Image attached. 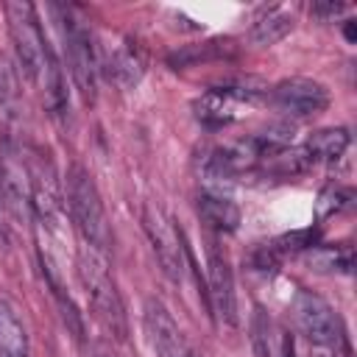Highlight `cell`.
Masks as SVG:
<instances>
[{
  "mask_svg": "<svg viewBox=\"0 0 357 357\" xmlns=\"http://www.w3.org/2000/svg\"><path fill=\"white\" fill-rule=\"evenodd\" d=\"M67 206H70L75 229L84 237V245L106 254L112 245L109 218H106V209H103V201H100V192L92 176L81 165H73L67 173Z\"/></svg>",
  "mask_w": 357,
  "mask_h": 357,
  "instance_id": "cell-1",
  "label": "cell"
},
{
  "mask_svg": "<svg viewBox=\"0 0 357 357\" xmlns=\"http://www.w3.org/2000/svg\"><path fill=\"white\" fill-rule=\"evenodd\" d=\"M78 273L86 287L95 318L106 326V332H112L117 340H123L128 335V324H126V310H123L120 293L114 287V279L109 276L106 257L100 251L84 245L78 254Z\"/></svg>",
  "mask_w": 357,
  "mask_h": 357,
  "instance_id": "cell-2",
  "label": "cell"
},
{
  "mask_svg": "<svg viewBox=\"0 0 357 357\" xmlns=\"http://www.w3.org/2000/svg\"><path fill=\"white\" fill-rule=\"evenodd\" d=\"M56 14H59V28H61L67 64H70L75 89L81 92V98L86 103H95V98H98V56H95L92 36L86 31L84 20L73 8L56 6Z\"/></svg>",
  "mask_w": 357,
  "mask_h": 357,
  "instance_id": "cell-3",
  "label": "cell"
},
{
  "mask_svg": "<svg viewBox=\"0 0 357 357\" xmlns=\"http://www.w3.org/2000/svg\"><path fill=\"white\" fill-rule=\"evenodd\" d=\"M6 20H8V33L14 42V53H17L22 75L31 84H42L45 56H47L50 45L42 36L36 8L31 3H6Z\"/></svg>",
  "mask_w": 357,
  "mask_h": 357,
  "instance_id": "cell-4",
  "label": "cell"
},
{
  "mask_svg": "<svg viewBox=\"0 0 357 357\" xmlns=\"http://www.w3.org/2000/svg\"><path fill=\"white\" fill-rule=\"evenodd\" d=\"M142 226H145V234L151 240V248H153L165 276L170 282H181V273H184V240L181 237H184V231L173 229L159 206H145Z\"/></svg>",
  "mask_w": 357,
  "mask_h": 357,
  "instance_id": "cell-5",
  "label": "cell"
},
{
  "mask_svg": "<svg viewBox=\"0 0 357 357\" xmlns=\"http://www.w3.org/2000/svg\"><path fill=\"white\" fill-rule=\"evenodd\" d=\"M293 318L298 332L312 343V346H332L340 335V324L335 310L315 296L312 290H298L293 298Z\"/></svg>",
  "mask_w": 357,
  "mask_h": 357,
  "instance_id": "cell-6",
  "label": "cell"
},
{
  "mask_svg": "<svg viewBox=\"0 0 357 357\" xmlns=\"http://www.w3.org/2000/svg\"><path fill=\"white\" fill-rule=\"evenodd\" d=\"M271 100L276 109L293 114V117H310L321 114L329 106V89L321 81L312 78H284L271 89Z\"/></svg>",
  "mask_w": 357,
  "mask_h": 357,
  "instance_id": "cell-7",
  "label": "cell"
},
{
  "mask_svg": "<svg viewBox=\"0 0 357 357\" xmlns=\"http://www.w3.org/2000/svg\"><path fill=\"white\" fill-rule=\"evenodd\" d=\"M206 273H209V312H215L229 326H237V293H234V276L229 268L226 254L218 248V243L206 245Z\"/></svg>",
  "mask_w": 357,
  "mask_h": 357,
  "instance_id": "cell-8",
  "label": "cell"
},
{
  "mask_svg": "<svg viewBox=\"0 0 357 357\" xmlns=\"http://www.w3.org/2000/svg\"><path fill=\"white\" fill-rule=\"evenodd\" d=\"M142 321H145L148 343H151L156 357H192V351H190L178 324L173 321L170 310L159 298H148L145 301Z\"/></svg>",
  "mask_w": 357,
  "mask_h": 357,
  "instance_id": "cell-9",
  "label": "cell"
},
{
  "mask_svg": "<svg viewBox=\"0 0 357 357\" xmlns=\"http://www.w3.org/2000/svg\"><path fill=\"white\" fill-rule=\"evenodd\" d=\"M0 195L14 218H25L31 209V170L11 142L0 148Z\"/></svg>",
  "mask_w": 357,
  "mask_h": 357,
  "instance_id": "cell-10",
  "label": "cell"
},
{
  "mask_svg": "<svg viewBox=\"0 0 357 357\" xmlns=\"http://www.w3.org/2000/svg\"><path fill=\"white\" fill-rule=\"evenodd\" d=\"M31 209L42 226H47L53 231L59 229V223H61V190H59V181H56L50 162H42V159H36L31 167Z\"/></svg>",
  "mask_w": 357,
  "mask_h": 357,
  "instance_id": "cell-11",
  "label": "cell"
},
{
  "mask_svg": "<svg viewBox=\"0 0 357 357\" xmlns=\"http://www.w3.org/2000/svg\"><path fill=\"white\" fill-rule=\"evenodd\" d=\"M103 70H106V78L112 84H117L120 89H131L139 84V78L145 73V59L131 39H120L117 45L106 47Z\"/></svg>",
  "mask_w": 357,
  "mask_h": 357,
  "instance_id": "cell-12",
  "label": "cell"
},
{
  "mask_svg": "<svg viewBox=\"0 0 357 357\" xmlns=\"http://www.w3.org/2000/svg\"><path fill=\"white\" fill-rule=\"evenodd\" d=\"M0 357H31V337L20 310L0 296Z\"/></svg>",
  "mask_w": 357,
  "mask_h": 357,
  "instance_id": "cell-13",
  "label": "cell"
},
{
  "mask_svg": "<svg viewBox=\"0 0 357 357\" xmlns=\"http://www.w3.org/2000/svg\"><path fill=\"white\" fill-rule=\"evenodd\" d=\"M293 14L284 6H268L254 17L251 25V42L259 47H271L276 42H282L290 31H293Z\"/></svg>",
  "mask_w": 357,
  "mask_h": 357,
  "instance_id": "cell-14",
  "label": "cell"
},
{
  "mask_svg": "<svg viewBox=\"0 0 357 357\" xmlns=\"http://www.w3.org/2000/svg\"><path fill=\"white\" fill-rule=\"evenodd\" d=\"M198 215L215 231H234L240 226V206L220 192H201L198 195Z\"/></svg>",
  "mask_w": 357,
  "mask_h": 357,
  "instance_id": "cell-15",
  "label": "cell"
},
{
  "mask_svg": "<svg viewBox=\"0 0 357 357\" xmlns=\"http://www.w3.org/2000/svg\"><path fill=\"white\" fill-rule=\"evenodd\" d=\"M237 109H240V103L234 98H229L226 92H220V89H209L195 100V117L206 128H223V126L234 123Z\"/></svg>",
  "mask_w": 357,
  "mask_h": 357,
  "instance_id": "cell-16",
  "label": "cell"
},
{
  "mask_svg": "<svg viewBox=\"0 0 357 357\" xmlns=\"http://www.w3.org/2000/svg\"><path fill=\"white\" fill-rule=\"evenodd\" d=\"M349 142H351V137L346 128H318L307 137L304 148L310 151V156L315 162H335L346 153Z\"/></svg>",
  "mask_w": 357,
  "mask_h": 357,
  "instance_id": "cell-17",
  "label": "cell"
},
{
  "mask_svg": "<svg viewBox=\"0 0 357 357\" xmlns=\"http://www.w3.org/2000/svg\"><path fill=\"white\" fill-rule=\"evenodd\" d=\"M234 53V42L231 39H209V42H201V45H184L181 50L170 53L167 61L178 70V67H187V64H198V61H212V59H226Z\"/></svg>",
  "mask_w": 357,
  "mask_h": 357,
  "instance_id": "cell-18",
  "label": "cell"
},
{
  "mask_svg": "<svg viewBox=\"0 0 357 357\" xmlns=\"http://www.w3.org/2000/svg\"><path fill=\"white\" fill-rule=\"evenodd\" d=\"M251 343H254L257 357H282V332L273 326L271 315L262 307H254Z\"/></svg>",
  "mask_w": 357,
  "mask_h": 357,
  "instance_id": "cell-19",
  "label": "cell"
},
{
  "mask_svg": "<svg viewBox=\"0 0 357 357\" xmlns=\"http://www.w3.org/2000/svg\"><path fill=\"white\" fill-rule=\"evenodd\" d=\"M307 259L315 271H326V273H351V262H354V254H351V245H318V248H310L307 251Z\"/></svg>",
  "mask_w": 357,
  "mask_h": 357,
  "instance_id": "cell-20",
  "label": "cell"
},
{
  "mask_svg": "<svg viewBox=\"0 0 357 357\" xmlns=\"http://www.w3.org/2000/svg\"><path fill=\"white\" fill-rule=\"evenodd\" d=\"M17 109H20L17 78H14L11 67H8V61L0 59V117L11 120V117H17Z\"/></svg>",
  "mask_w": 357,
  "mask_h": 357,
  "instance_id": "cell-21",
  "label": "cell"
},
{
  "mask_svg": "<svg viewBox=\"0 0 357 357\" xmlns=\"http://www.w3.org/2000/svg\"><path fill=\"white\" fill-rule=\"evenodd\" d=\"M349 201H351V192H349V190L329 184V187H326V190L318 195V218H329V215L340 212V209H343Z\"/></svg>",
  "mask_w": 357,
  "mask_h": 357,
  "instance_id": "cell-22",
  "label": "cell"
},
{
  "mask_svg": "<svg viewBox=\"0 0 357 357\" xmlns=\"http://www.w3.org/2000/svg\"><path fill=\"white\" fill-rule=\"evenodd\" d=\"M343 8H346L343 3H312L310 11H312L315 17H321V20H332V17H337Z\"/></svg>",
  "mask_w": 357,
  "mask_h": 357,
  "instance_id": "cell-23",
  "label": "cell"
},
{
  "mask_svg": "<svg viewBox=\"0 0 357 357\" xmlns=\"http://www.w3.org/2000/svg\"><path fill=\"white\" fill-rule=\"evenodd\" d=\"M103 357H112V354H103Z\"/></svg>",
  "mask_w": 357,
  "mask_h": 357,
  "instance_id": "cell-24",
  "label": "cell"
}]
</instances>
